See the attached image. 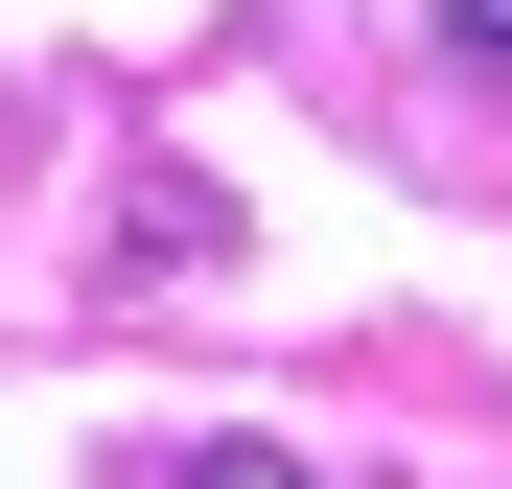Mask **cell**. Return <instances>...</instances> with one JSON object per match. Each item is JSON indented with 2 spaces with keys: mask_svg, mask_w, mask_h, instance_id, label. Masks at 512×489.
Segmentation results:
<instances>
[{
  "mask_svg": "<svg viewBox=\"0 0 512 489\" xmlns=\"http://www.w3.org/2000/svg\"><path fill=\"white\" fill-rule=\"evenodd\" d=\"M443 47H489V70H512V0H443Z\"/></svg>",
  "mask_w": 512,
  "mask_h": 489,
  "instance_id": "obj_3",
  "label": "cell"
},
{
  "mask_svg": "<svg viewBox=\"0 0 512 489\" xmlns=\"http://www.w3.org/2000/svg\"><path fill=\"white\" fill-rule=\"evenodd\" d=\"M187 489H326V466H303V443H210Z\"/></svg>",
  "mask_w": 512,
  "mask_h": 489,
  "instance_id": "obj_2",
  "label": "cell"
},
{
  "mask_svg": "<svg viewBox=\"0 0 512 489\" xmlns=\"http://www.w3.org/2000/svg\"><path fill=\"white\" fill-rule=\"evenodd\" d=\"M233 257V210L187 187V163H140V187H117V233H94V303H163V280H210Z\"/></svg>",
  "mask_w": 512,
  "mask_h": 489,
  "instance_id": "obj_1",
  "label": "cell"
}]
</instances>
